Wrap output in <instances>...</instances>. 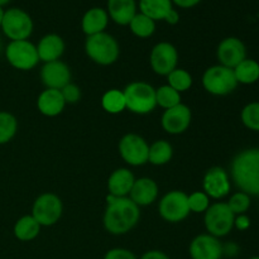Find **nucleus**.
<instances>
[{"mask_svg": "<svg viewBox=\"0 0 259 259\" xmlns=\"http://www.w3.org/2000/svg\"><path fill=\"white\" fill-rule=\"evenodd\" d=\"M227 204L235 217H237V215L245 214L250 207V196L242 191L235 192V194L230 197V200Z\"/></svg>", "mask_w": 259, "mask_h": 259, "instance_id": "obj_34", "label": "nucleus"}, {"mask_svg": "<svg viewBox=\"0 0 259 259\" xmlns=\"http://www.w3.org/2000/svg\"><path fill=\"white\" fill-rule=\"evenodd\" d=\"M38 110L46 116H57L63 111L66 101L63 99L61 90L56 89H46L39 94L37 100Z\"/></svg>", "mask_w": 259, "mask_h": 259, "instance_id": "obj_20", "label": "nucleus"}, {"mask_svg": "<svg viewBox=\"0 0 259 259\" xmlns=\"http://www.w3.org/2000/svg\"><path fill=\"white\" fill-rule=\"evenodd\" d=\"M119 153L131 166H142L148 162L149 146L138 134H125L119 142Z\"/></svg>", "mask_w": 259, "mask_h": 259, "instance_id": "obj_11", "label": "nucleus"}, {"mask_svg": "<svg viewBox=\"0 0 259 259\" xmlns=\"http://www.w3.org/2000/svg\"><path fill=\"white\" fill-rule=\"evenodd\" d=\"M9 2L10 0H0V7H4V5H7Z\"/></svg>", "mask_w": 259, "mask_h": 259, "instance_id": "obj_44", "label": "nucleus"}, {"mask_svg": "<svg viewBox=\"0 0 259 259\" xmlns=\"http://www.w3.org/2000/svg\"><path fill=\"white\" fill-rule=\"evenodd\" d=\"M174 156L172 146L167 141H157L149 147L148 162L154 166H162L171 161Z\"/></svg>", "mask_w": 259, "mask_h": 259, "instance_id": "obj_27", "label": "nucleus"}, {"mask_svg": "<svg viewBox=\"0 0 259 259\" xmlns=\"http://www.w3.org/2000/svg\"><path fill=\"white\" fill-rule=\"evenodd\" d=\"M85 52L98 65L109 66L118 60L120 48L113 35L101 32L86 38Z\"/></svg>", "mask_w": 259, "mask_h": 259, "instance_id": "obj_3", "label": "nucleus"}, {"mask_svg": "<svg viewBox=\"0 0 259 259\" xmlns=\"http://www.w3.org/2000/svg\"><path fill=\"white\" fill-rule=\"evenodd\" d=\"M174 4L171 0H139V13L147 15L148 18L157 20H164Z\"/></svg>", "mask_w": 259, "mask_h": 259, "instance_id": "obj_24", "label": "nucleus"}, {"mask_svg": "<svg viewBox=\"0 0 259 259\" xmlns=\"http://www.w3.org/2000/svg\"><path fill=\"white\" fill-rule=\"evenodd\" d=\"M156 101L157 105L167 110L181 104V94L172 89L171 86L163 85L156 89Z\"/></svg>", "mask_w": 259, "mask_h": 259, "instance_id": "obj_30", "label": "nucleus"}, {"mask_svg": "<svg viewBox=\"0 0 259 259\" xmlns=\"http://www.w3.org/2000/svg\"><path fill=\"white\" fill-rule=\"evenodd\" d=\"M202 86L211 95L225 96L237 89L238 81L232 68L217 65L205 71L202 76Z\"/></svg>", "mask_w": 259, "mask_h": 259, "instance_id": "obj_5", "label": "nucleus"}, {"mask_svg": "<svg viewBox=\"0 0 259 259\" xmlns=\"http://www.w3.org/2000/svg\"><path fill=\"white\" fill-rule=\"evenodd\" d=\"M141 218L138 205L129 197H116L115 201L108 204L104 214V227L110 234L121 235L131 232Z\"/></svg>", "mask_w": 259, "mask_h": 259, "instance_id": "obj_2", "label": "nucleus"}, {"mask_svg": "<svg viewBox=\"0 0 259 259\" xmlns=\"http://www.w3.org/2000/svg\"><path fill=\"white\" fill-rule=\"evenodd\" d=\"M40 80L46 89L61 90L71 81V71L68 66L62 61H52L45 63L40 70Z\"/></svg>", "mask_w": 259, "mask_h": 259, "instance_id": "obj_16", "label": "nucleus"}, {"mask_svg": "<svg viewBox=\"0 0 259 259\" xmlns=\"http://www.w3.org/2000/svg\"><path fill=\"white\" fill-rule=\"evenodd\" d=\"M7 61L14 68L20 71H29L39 62L37 46L30 40H10L5 48Z\"/></svg>", "mask_w": 259, "mask_h": 259, "instance_id": "obj_8", "label": "nucleus"}, {"mask_svg": "<svg viewBox=\"0 0 259 259\" xmlns=\"http://www.w3.org/2000/svg\"><path fill=\"white\" fill-rule=\"evenodd\" d=\"M234 227L237 228L240 232H244V230L249 229L250 227V219L245 214L237 215L234 219Z\"/></svg>", "mask_w": 259, "mask_h": 259, "instance_id": "obj_38", "label": "nucleus"}, {"mask_svg": "<svg viewBox=\"0 0 259 259\" xmlns=\"http://www.w3.org/2000/svg\"><path fill=\"white\" fill-rule=\"evenodd\" d=\"M101 106L109 114H119L125 110L126 105L123 91L116 89L106 91L101 98Z\"/></svg>", "mask_w": 259, "mask_h": 259, "instance_id": "obj_28", "label": "nucleus"}, {"mask_svg": "<svg viewBox=\"0 0 259 259\" xmlns=\"http://www.w3.org/2000/svg\"><path fill=\"white\" fill-rule=\"evenodd\" d=\"M141 259H169V257L161 250H148L142 255Z\"/></svg>", "mask_w": 259, "mask_h": 259, "instance_id": "obj_40", "label": "nucleus"}, {"mask_svg": "<svg viewBox=\"0 0 259 259\" xmlns=\"http://www.w3.org/2000/svg\"><path fill=\"white\" fill-rule=\"evenodd\" d=\"M171 2L172 4L179 8H182V9H190V8H194L197 4H200L201 0H171Z\"/></svg>", "mask_w": 259, "mask_h": 259, "instance_id": "obj_39", "label": "nucleus"}, {"mask_svg": "<svg viewBox=\"0 0 259 259\" xmlns=\"http://www.w3.org/2000/svg\"><path fill=\"white\" fill-rule=\"evenodd\" d=\"M189 209L192 212H205L210 206V197L204 191H195L187 195Z\"/></svg>", "mask_w": 259, "mask_h": 259, "instance_id": "obj_35", "label": "nucleus"}, {"mask_svg": "<svg viewBox=\"0 0 259 259\" xmlns=\"http://www.w3.org/2000/svg\"><path fill=\"white\" fill-rule=\"evenodd\" d=\"M191 259H222L223 244L219 238L210 234H200L190 244Z\"/></svg>", "mask_w": 259, "mask_h": 259, "instance_id": "obj_17", "label": "nucleus"}, {"mask_svg": "<svg viewBox=\"0 0 259 259\" xmlns=\"http://www.w3.org/2000/svg\"><path fill=\"white\" fill-rule=\"evenodd\" d=\"M18 131V121L13 114L0 111V144L12 141Z\"/></svg>", "mask_w": 259, "mask_h": 259, "instance_id": "obj_31", "label": "nucleus"}, {"mask_svg": "<svg viewBox=\"0 0 259 259\" xmlns=\"http://www.w3.org/2000/svg\"><path fill=\"white\" fill-rule=\"evenodd\" d=\"M239 252V248L234 243H228V244L223 245V255H228V257H234Z\"/></svg>", "mask_w": 259, "mask_h": 259, "instance_id": "obj_41", "label": "nucleus"}, {"mask_svg": "<svg viewBox=\"0 0 259 259\" xmlns=\"http://www.w3.org/2000/svg\"><path fill=\"white\" fill-rule=\"evenodd\" d=\"M149 62H151L152 70L157 75L167 76L175 68H177L179 52L172 43L159 42L152 48Z\"/></svg>", "mask_w": 259, "mask_h": 259, "instance_id": "obj_12", "label": "nucleus"}, {"mask_svg": "<svg viewBox=\"0 0 259 259\" xmlns=\"http://www.w3.org/2000/svg\"><path fill=\"white\" fill-rule=\"evenodd\" d=\"M109 23V14L103 8H91L81 19V28L86 35H94L105 32Z\"/></svg>", "mask_w": 259, "mask_h": 259, "instance_id": "obj_22", "label": "nucleus"}, {"mask_svg": "<svg viewBox=\"0 0 259 259\" xmlns=\"http://www.w3.org/2000/svg\"><path fill=\"white\" fill-rule=\"evenodd\" d=\"M233 71L238 83L252 85L259 80V63L255 60L245 58L237 67L233 68Z\"/></svg>", "mask_w": 259, "mask_h": 259, "instance_id": "obj_26", "label": "nucleus"}, {"mask_svg": "<svg viewBox=\"0 0 259 259\" xmlns=\"http://www.w3.org/2000/svg\"><path fill=\"white\" fill-rule=\"evenodd\" d=\"M104 259H137L136 254L131 252L129 249H124V248H113V249L108 250L106 254L104 255Z\"/></svg>", "mask_w": 259, "mask_h": 259, "instance_id": "obj_37", "label": "nucleus"}, {"mask_svg": "<svg viewBox=\"0 0 259 259\" xmlns=\"http://www.w3.org/2000/svg\"><path fill=\"white\" fill-rule=\"evenodd\" d=\"M235 215L227 202H215L205 211V228L207 234L222 238L229 234L234 228Z\"/></svg>", "mask_w": 259, "mask_h": 259, "instance_id": "obj_7", "label": "nucleus"}, {"mask_svg": "<svg viewBox=\"0 0 259 259\" xmlns=\"http://www.w3.org/2000/svg\"><path fill=\"white\" fill-rule=\"evenodd\" d=\"M167 85L171 86L180 94L187 91L192 86V76L189 71L184 68H175L171 73L167 75Z\"/></svg>", "mask_w": 259, "mask_h": 259, "instance_id": "obj_32", "label": "nucleus"}, {"mask_svg": "<svg viewBox=\"0 0 259 259\" xmlns=\"http://www.w3.org/2000/svg\"><path fill=\"white\" fill-rule=\"evenodd\" d=\"M217 56L220 65L233 70L247 58V48L239 38L228 37L218 46Z\"/></svg>", "mask_w": 259, "mask_h": 259, "instance_id": "obj_13", "label": "nucleus"}, {"mask_svg": "<svg viewBox=\"0 0 259 259\" xmlns=\"http://www.w3.org/2000/svg\"><path fill=\"white\" fill-rule=\"evenodd\" d=\"M164 22L168 23V24H171V25L177 24V23L180 22V14H179V12H177V10L174 8V9H172L171 12H169L168 14H167V17L164 18Z\"/></svg>", "mask_w": 259, "mask_h": 259, "instance_id": "obj_42", "label": "nucleus"}, {"mask_svg": "<svg viewBox=\"0 0 259 259\" xmlns=\"http://www.w3.org/2000/svg\"><path fill=\"white\" fill-rule=\"evenodd\" d=\"M204 192L211 199H223L230 192L229 175L222 167H211L204 176Z\"/></svg>", "mask_w": 259, "mask_h": 259, "instance_id": "obj_14", "label": "nucleus"}, {"mask_svg": "<svg viewBox=\"0 0 259 259\" xmlns=\"http://www.w3.org/2000/svg\"><path fill=\"white\" fill-rule=\"evenodd\" d=\"M191 110L185 104H179L171 109L164 110L162 115V126L169 134H181L191 124Z\"/></svg>", "mask_w": 259, "mask_h": 259, "instance_id": "obj_15", "label": "nucleus"}, {"mask_svg": "<svg viewBox=\"0 0 259 259\" xmlns=\"http://www.w3.org/2000/svg\"><path fill=\"white\" fill-rule=\"evenodd\" d=\"M13 232L17 239L22 242H30L38 237L40 232V225L32 215H25L15 223Z\"/></svg>", "mask_w": 259, "mask_h": 259, "instance_id": "obj_25", "label": "nucleus"}, {"mask_svg": "<svg viewBox=\"0 0 259 259\" xmlns=\"http://www.w3.org/2000/svg\"><path fill=\"white\" fill-rule=\"evenodd\" d=\"M4 12H5V10L3 9V7H0V25H2V22H3V17H4Z\"/></svg>", "mask_w": 259, "mask_h": 259, "instance_id": "obj_43", "label": "nucleus"}, {"mask_svg": "<svg viewBox=\"0 0 259 259\" xmlns=\"http://www.w3.org/2000/svg\"><path fill=\"white\" fill-rule=\"evenodd\" d=\"M37 52L39 61H43L45 63L57 61L65 52V42L58 34L50 33L40 38L37 46Z\"/></svg>", "mask_w": 259, "mask_h": 259, "instance_id": "obj_19", "label": "nucleus"}, {"mask_svg": "<svg viewBox=\"0 0 259 259\" xmlns=\"http://www.w3.org/2000/svg\"><path fill=\"white\" fill-rule=\"evenodd\" d=\"M159 215L162 219L169 223H180L190 214L187 194L179 190L169 191L161 199L158 205Z\"/></svg>", "mask_w": 259, "mask_h": 259, "instance_id": "obj_10", "label": "nucleus"}, {"mask_svg": "<svg viewBox=\"0 0 259 259\" xmlns=\"http://www.w3.org/2000/svg\"><path fill=\"white\" fill-rule=\"evenodd\" d=\"M249 259H259V255H255V257H252V258H249Z\"/></svg>", "mask_w": 259, "mask_h": 259, "instance_id": "obj_45", "label": "nucleus"}, {"mask_svg": "<svg viewBox=\"0 0 259 259\" xmlns=\"http://www.w3.org/2000/svg\"><path fill=\"white\" fill-rule=\"evenodd\" d=\"M61 94H62L63 99H65L66 104H75L80 100L81 98V91L78 86L75 83H67L65 88L61 89Z\"/></svg>", "mask_w": 259, "mask_h": 259, "instance_id": "obj_36", "label": "nucleus"}, {"mask_svg": "<svg viewBox=\"0 0 259 259\" xmlns=\"http://www.w3.org/2000/svg\"><path fill=\"white\" fill-rule=\"evenodd\" d=\"M157 196H158V185L148 177L136 180L129 194V199L138 206L153 204Z\"/></svg>", "mask_w": 259, "mask_h": 259, "instance_id": "obj_18", "label": "nucleus"}, {"mask_svg": "<svg viewBox=\"0 0 259 259\" xmlns=\"http://www.w3.org/2000/svg\"><path fill=\"white\" fill-rule=\"evenodd\" d=\"M230 175L235 186L249 196H259V148H248L234 157Z\"/></svg>", "mask_w": 259, "mask_h": 259, "instance_id": "obj_1", "label": "nucleus"}, {"mask_svg": "<svg viewBox=\"0 0 259 259\" xmlns=\"http://www.w3.org/2000/svg\"><path fill=\"white\" fill-rule=\"evenodd\" d=\"M125 105L129 111L144 115L153 111L157 106L156 89L143 81L132 82L124 89Z\"/></svg>", "mask_w": 259, "mask_h": 259, "instance_id": "obj_4", "label": "nucleus"}, {"mask_svg": "<svg viewBox=\"0 0 259 259\" xmlns=\"http://www.w3.org/2000/svg\"><path fill=\"white\" fill-rule=\"evenodd\" d=\"M134 181V175L128 168L115 169L108 180L109 194L115 197H128Z\"/></svg>", "mask_w": 259, "mask_h": 259, "instance_id": "obj_23", "label": "nucleus"}, {"mask_svg": "<svg viewBox=\"0 0 259 259\" xmlns=\"http://www.w3.org/2000/svg\"><path fill=\"white\" fill-rule=\"evenodd\" d=\"M109 18L119 25H129L137 14L136 0H108Z\"/></svg>", "mask_w": 259, "mask_h": 259, "instance_id": "obj_21", "label": "nucleus"}, {"mask_svg": "<svg viewBox=\"0 0 259 259\" xmlns=\"http://www.w3.org/2000/svg\"><path fill=\"white\" fill-rule=\"evenodd\" d=\"M63 205L60 197L55 194H42L35 199L32 207V217L40 227L55 225L62 217Z\"/></svg>", "mask_w": 259, "mask_h": 259, "instance_id": "obj_9", "label": "nucleus"}, {"mask_svg": "<svg viewBox=\"0 0 259 259\" xmlns=\"http://www.w3.org/2000/svg\"><path fill=\"white\" fill-rule=\"evenodd\" d=\"M0 28L10 40L28 39L33 32V20L25 10L10 8L4 12Z\"/></svg>", "mask_w": 259, "mask_h": 259, "instance_id": "obj_6", "label": "nucleus"}, {"mask_svg": "<svg viewBox=\"0 0 259 259\" xmlns=\"http://www.w3.org/2000/svg\"><path fill=\"white\" fill-rule=\"evenodd\" d=\"M132 33L139 38H148L156 30V22L142 13H137L129 23Z\"/></svg>", "mask_w": 259, "mask_h": 259, "instance_id": "obj_29", "label": "nucleus"}, {"mask_svg": "<svg viewBox=\"0 0 259 259\" xmlns=\"http://www.w3.org/2000/svg\"><path fill=\"white\" fill-rule=\"evenodd\" d=\"M242 123L248 129L254 132H259V101L249 103L243 108L240 114Z\"/></svg>", "mask_w": 259, "mask_h": 259, "instance_id": "obj_33", "label": "nucleus"}]
</instances>
